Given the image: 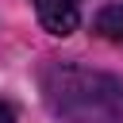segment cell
Listing matches in <instances>:
<instances>
[{"label": "cell", "instance_id": "1", "mask_svg": "<svg viewBox=\"0 0 123 123\" xmlns=\"http://www.w3.org/2000/svg\"><path fill=\"white\" fill-rule=\"evenodd\" d=\"M42 96L62 123H123V81L111 73L54 62L42 69Z\"/></svg>", "mask_w": 123, "mask_h": 123}, {"label": "cell", "instance_id": "3", "mask_svg": "<svg viewBox=\"0 0 123 123\" xmlns=\"http://www.w3.org/2000/svg\"><path fill=\"white\" fill-rule=\"evenodd\" d=\"M92 31H96L100 38H108V42H123V0L100 8L96 19H92Z\"/></svg>", "mask_w": 123, "mask_h": 123}, {"label": "cell", "instance_id": "4", "mask_svg": "<svg viewBox=\"0 0 123 123\" xmlns=\"http://www.w3.org/2000/svg\"><path fill=\"white\" fill-rule=\"evenodd\" d=\"M0 123H15V111H12V104H4V100H0Z\"/></svg>", "mask_w": 123, "mask_h": 123}, {"label": "cell", "instance_id": "2", "mask_svg": "<svg viewBox=\"0 0 123 123\" xmlns=\"http://www.w3.org/2000/svg\"><path fill=\"white\" fill-rule=\"evenodd\" d=\"M31 4L50 35H73L81 23V0H31Z\"/></svg>", "mask_w": 123, "mask_h": 123}]
</instances>
